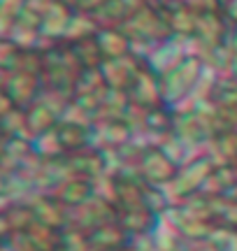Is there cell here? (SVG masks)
<instances>
[{
	"label": "cell",
	"instance_id": "cell-1",
	"mask_svg": "<svg viewBox=\"0 0 237 251\" xmlns=\"http://www.w3.org/2000/svg\"><path fill=\"white\" fill-rule=\"evenodd\" d=\"M191 251H200V249H191Z\"/></svg>",
	"mask_w": 237,
	"mask_h": 251
}]
</instances>
